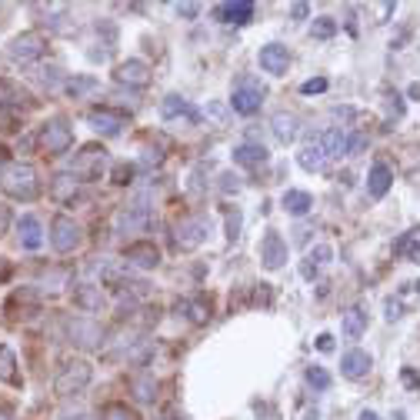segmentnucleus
<instances>
[{
    "label": "nucleus",
    "mask_w": 420,
    "mask_h": 420,
    "mask_svg": "<svg viewBox=\"0 0 420 420\" xmlns=\"http://www.w3.org/2000/svg\"><path fill=\"white\" fill-rule=\"evenodd\" d=\"M367 144H370V137H367V134H354V137L347 140V153H350V157H357V153L364 151Z\"/></svg>",
    "instance_id": "obj_39"
},
{
    "label": "nucleus",
    "mask_w": 420,
    "mask_h": 420,
    "mask_svg": "<svg viewBox=\"0 0 420 420\" xmlns=\"http://www.w3.org/2000/svg\"><path fill=\"white\" fill-rule=\"evenodd\" d=\"M77 191H80V177H74V174H57V177H53L51 193L61 204H74Z\"/></svg>",
    "instance_id": "obj_22"
},
{
    "label": "nucleus",
    "mask_w": 420,
    "mask_h": 420,
    "mask_svg": "<svg viewBox=\"0 0 420 420\" xmlns=\"http://www.w3.org/2000/svg\"><path fill=\"white\" fill-rule=\"evenodd\" d=\"M44 47H47L44 34H37V30H27V34H20V37L11 40V57H13V61H34V57H40V53H44Z\"/></svg>",
    "instance_id": "obj_11"
},
{
    "label": "nucleus",
    "mask_w": 420,
    "mask_h": 420,
    "mask_svg": "<svg viewBox=\"0 0 420 420\" xmlns=\"http://www.w3.org/2000/svg\"><path fill=\"white\" fill-rule=\"evenodd\" d=\"M320 144H324V151H327V157H341V153H347V137H344V130H324L320 134Z\"/></svg>",
    "instance_id": "obj_28"
},
{
    "label": "nucleus",
    "mask_w": 420,
    "mask_h": 420,
    "mask_svg": "<svg viewBox=\"0 0 420 420\" xmlns=\"http://www.w3.org/2000/svg\"><path fill=\"white\" fill-rule=\"evenodd\" d=\"M17 230H20V243H24L27 250H37L40 243H44V234H40V220H37V217H20Z\"/></svg>",
    "instance_id": "obj_25"
},
{
    "label": "nucleus",
    "mask_w": 420,
    "mask_h": 420,
    "mask_svg": "<svg viewBox=\"0 0 420 420\" xmlns=\"http://www.w3.org/2000/svg\"><path fill=\"white\" fill-rule=\"evenodd\" d=\"M207 234H210V220L207 217H187L174 230V247L177 250H193V247H201L207 241Z\"/></svg>",
    "instance_id": "obj_5"
},
{
    "label": "nucleus",
    "mask_w": 420,
    "mask_h": 420,
    "mask_svg": "<svg viewBox=\"0 0 420 420\" xmlns=\"http://www.w3.org/2000/svg\"><path fill=\"white\" fill-rule=\"evenodd\" d=\"M40 144H44L47 153H64L74 144V127L67 124L64 117H57V120H51L47 127L40 130Z\"/></svg>",
    "instance_id": "obj_8"
},
{
    "label": "nucleus",
    "mask_w": 420,
    "mask_h": 420,
    "mask_svg": "<svg viewBox=\"0 0 420 420\" xmlns=\"http://www.w3.org/2000/svg\"><path fill=\"white\" fill-rule=\"evenodd\" d=\"M300 167L304 170H324L327 167V151H324V144H320V134H314V137L307 140V147L300 151Z\"/></svg>",
    "instance_id": "obj_17"
},
{
    "label": "nucleus",
    "mask_w": 420,
    "mask_h": 420,
    "mask_svg": "<svg viewBox=\"0 0 420 420\" xmlns=\"http://www.w3.org/2000/svg\"><path fill=\"white\" fill-rule=\"evenodd\" d=\"M280 204H284V210L293 217H304L310 207H314V197L307 191H287L284 197H280Z\"/></svg>",
    "instance_id": "obj_26"
},
{
    "label": "nucleus",
    "mask_w": 420,
    "mask_h": 420,
    "mask_svg": "<svg viewBox=\"0 0 420 420\" xmlns=\"http://www.w3.org/2000/svg\"><path fill=\"white\" fill-rule=\"evenodd\" d=\"M360 420H381V417H377L374 410H364V414H360Z\"/></svg>",
    "instance_id": "obj_54"
},
{
    "label": "nucleus",
    "mask_w": 420,
    "mask_h": 420,
    "mask_svg": "<svg viewBox=\"0 0 420 420\" xmlns=\"http://www.w3.org/2000/svg\"><path fill=\"white\" fill-rule=\"evenodd\" d=\"M177 314H187L191 324H207L210 320V304L204 297H191V300H180L177 304Z\"/></svg>",
    "instance_id": "obj_24"
},
{
    "label": "nucleus",
    "mask_w": 420,
    "mask_h": 420,
    "mask_svg": "<svg viewBox=\"0 0 420 420\" xmlns=\"http://www.w3.org/2000/svg\"><path fill=\"white\" fill-rule=\"evenodd\" d=\"M217 17H220L224 24H247V20H254V4H250V0L220 4V7H217Z\"/></svg>",
    "instance_id": "obj_19"
},
{
    "label": "nucleus",
    "mask_w": 420,
    "mask_h": 420,
    "mask_svg": "<svg viewBox=\"0 0 420 420\" xmlns=\"http://www.w3.org/2000/svg\"><path fill=\"white\" fill-rule=\"evenodd\" d=\"M400 317V304L397 300H387V320H397Z\"/></svg>",
    "instance_id": "obj_49"
},
{
    "label": "nucleus",
    "mask_w": 420,
    "mask_h": 420,
    "mask_svg": "<svg viewBox=\"0 0 420 420\" xmlns=\"http://www.w3.org/2000/svg\"><path fill=\"white\" fill-rule=\"evenodd\" d=\"M327 90V80L324 77H314V80H307L304 87H300V94H324Z\"/></svg>",
    "instance_id": "obj_40"
},
{
    "label": "nucleus",
    "mask_w": 420,
    "mask_h": 420,
    "mask_svg": "<svg viewBox=\"0 0 420 420\" xmlns=\"http://www.w3.org/2000/svg\"><path fill=\"white\" fill-rule=\"evenodd\" d=\"M90 377H94V367H90L87 360H67L64 370H61L57 381H53V390H57L61 397L80 394V390L90 383Z\"/></svg>",
    "instance_id": "obj_2"
},
{
    "label": "nucleus",
    "mask_w": 420,
    "mask_h": 420,
    "mask_svg": "<svg viewBox=\"0 0 420 420\" xmlns=\"http://www.w3.org/2000/svg\"><path fill=\"white\" fill-rule=\"evenodd\" d=\"M74 304L80 307V310H90V314L103 310V293H101V287H94V284H80V287L74 291Z\"/></svg>",
    "instance_id": "obj_21"
},
{
    "label": "nucleus",
    "mask_w": 420,
    "mask_h": 420,
    "mask_svg": "<svg viewBox=\"0 0 420 420\" xmlns=\"http://www.w3.org/2000/svg\"><path fill=\"white\" fill-rule=\"evenodd\" d=\"M17 354L11 347H0V381L4 383H17Z\"/></svg>",
    "instance_id": "obj_30"
},
{
    "label": "nucleus",
    "mask_w": 420,
    "mask_h": 420,
    "mask_svg": "<svg viewBox=\"0 0 420 420\" xmlns=\"http://www.w3.org/2000/svg\"><path fill=\"white\" fill-rule=\"evenodd\" d=\"M270 127H274V137L280 140V144H291L293 137H297V117L287 114V110H280V114H274V120H270Z\"/></svg>",
    "instance_id": "obj_23"
},
{
    "label": "nucleus",
    "mask_w": 420,
    "mask_h": 420,
    "mask_svg": "<svg viewBox=\"0 0 420 420\" xmlns=\"http://www.w3.org/2000/svg\"><path fill=\"white\" fill-rule=\"evenodd\" d=\"M397 254H407L410 260H414V264H420V243H414V237H400V241H397V247H394Z\"/></svg>",
    "instance_id": "obj_35"
},
{
    "label": "nucleus",
    "mask_w": 420,
    "mask_h": 420,
    "mask_svg": "<svg viewBox=\"0 0 420 420\" xmlns=\"http://www.w3.org/2000/svg\"><path fill=\"white\" fill-rule=\"evenodd\" d=\"M400 381L407 383L410 390H417V387H420V374H417V370H410V367H404V374H400Z\"/></svg>",
    "instance_id": "obj_42"
},
{
    "label": "nucleus",
    "mask_w": 420,
    "mask_h": 420,
    "mask_svg": "<svg viewBox=\"0 0 420 420\" xmlns=\"http://www.w3.org/2000/svg\"><path fill=\"white\" fill-rule=\"evenodd\" d=\"M417 293H420V280H417Z\"/></svg>",
    "instance_id": "obj_56"
},
{
    "label": "nucleus",
    "mask_w": 420,
    "mask_h": 420,
    "mask_svg": "<svg viewBox=\"0 0 420 420\" xmlns=\"http://www.w3.org/2000/svg\"><path fill=\"white\" fill-rule=\"evenodd\" d=\"M90 90H97V80L94 77H74V80H67V94L70 97H84V94H90Z\"/></svg>",
    "instance_id": "obj_32"
},
{
    "label": "nucleus",
    "mask_w": 420,
    "mask_h": 420,
    "mask_svg": "<svg viewBox=\"0 0 420 420\" xmlns=\"http://www.w3.org/2000/svg\"><path fill=\"white\" fill-rule=\"evenodd\" d=\"M160 117L164 120H174V117H191V120H201V114L191 107V101H184L180 94H167L160 101Z\"/></svg>",
    "instance_id": "obj_18"
},
{
    "label": "nucleus",
    "mask_w": 420,
    "mask_h": 420,
    "mask_svg": "<svg viewBox=\"0 0 420 420\" xmlns=\"http://www.w3.org/2000/svg\"><path fill=\"white\" fill-rule=\"evenodd\" d=\"M130 387H134V397H137V400H144V404H151L153 390H157V383H153L151 374H140V377H134V381H130Z\"/></svg>",
    "instance_id": "obj_31"
},
{
    "label": "nucleus",
    "mask_w": 420,
    "mask_h": 420,
    "mask_svg": "<svg viewBox=\"0 0 420 420\" xmlns=\"http://www.w3.org/2000/svg\"><path fill=\"white\" fill-rule=\"evenodd\" d=\"M110 180L120 184V187H127L130 180H134V167H130V164H117L114 170H110Z\"/></svg>",
    "instance_id": "obj_37"
},
{
    "label": "nucleus",
    "mask_w": 420,
    "mask_h": 420,
    "mask_svg": "<svg viewBox=\"0 0 420 420\" xmlns=\"http://www.w3.org/2000/svg\"><path fill=\"white\" fill-rule=\"evenodd\" d=\"M151 220H153V214H151V207H147V193H140L134 204L117 210L114 227H117V234H140L144 227H151Z\"/></svg>",
    "instance_id": "obj_3"
},
{
    "label": "nucleus",
    "mask_w": 420,
    "mask_h": 420,
    "mask_svg": "<svg viewBox=\"0 0 420 420\" xmlns=\"http://www.w3.org/2000/svg\"><path fill=\"white\" fill-rule=\"evenodd\" d=\"M230 103H234L237 114H254V110H260V103H264V84H260L257 77H241L237 87H234Z\"/></svg>",
    "instance_id": "obj_4"
},
{
    "label": "nucleus",
    "mask_w": 420,
    "mask_h": 420,
    "mask_svg": "<svg viewBox=\"0 0 420 420\" xmlns=\"http://www.w3.org/2000/svg\"><path fill=\"white\" fill-rule=\"evenodd\" d=\"M234 160H237V164H247V167H257L267 160V151H264V147H254V144H241V147L234 151Z\"/></svg>",
    "instance_id": "obj_29"
},
{
    "label": "nucleus",
    "mask_w": 420,
    "mask_h": 420,
    "mask_svg": "<svg viewBox=\"0 0 420 420\" xmlns=\"http://www.w3.org/2000/svg\"><path fill=\"white\" fill-rule=\"evenodd\" d=\"M7 274H11V267H7V260H4V257H0V280L7 277Z\"/></svg>",
    "instance_id": "obj_53"
},
{
    "label": "nucleus",
    "mask_w": 420,
    "mask_h": 420,
    "mask_svg": "<svg viewBox=\"0 0 420 420\" xmlns=\"http://www.w3.org/2000/svg\"><path fill=\"white\" fill-rule=\"evenodd\" d=\"M307 383H310L314 390H327V387H331V374L324 367H307Z\"/></svg>",
    "instance_id": "obj_33"
},
{
    "label": "nucleus",
    "mask_w": 420,
    "mask_h": 420,
    "mask_svg": "<svg viewBox=\"0 0 420 420\" xmlns=\"http://www.w3.org/2000/svg\"><path fill=\"white\" fill-rule=\"evenodd\" d=\"M333 34H337V20H333V17H317V20H314V37L327 40V37H333Z\"/></svg>",
    "instance_id": "obj_34"
},
{
    "label": "nucleus",
    "mask_w": 420,
    "mask_h": 420,
    "mask_svg": "<svg viewBox=\"0 0 420 420\" xmlns=\"http://www.w3.org/2000/svg\"><path fill=\"white\" fill-rule=\"evenodd\" d=\"M0 420H11V417H7V414H0Z\"/></svg>",
    "instance_id": "obj_55"
},
{
    "label": "nucleus",
    "mask_w": 420,
    "mask_h": 420,
    "mask_svg": "<svg viewBox=\"0 0 420 420\" xmlns=\"http://www.w3.org/2000/svg\"><path fill=\"white\" fill-rule=\"evenodd\" d=\"M407 94H410V97H414V101H420V84H410V87H407Z\"/></svg>",
    "instance_id": "obj_52"
},
{
    "label": "nucleus",
    "mask_w": 420,
    "mask_h": 420,
    "mask_svg": "<svg viewBox=\"0 0 420 420\" xmlns=\"http://www.w3.org/2000/svg\"><path fill=\"white\" fill-rule=\"evenodd\" d=\"M90 127L97 130V134H103V137H117L120 130H124V120L127 117L120 114V110H110V107H94L87 114Z\"/></svg>",
    "instance_id": "obj_10"
},
{
    "label": "nucleus",
    "mask_w": 420,
    "mask_h": 420,
    "mask_svg": "<svg viewBox=\"0 0 420 420\" xmlns=\"http://www.w3.org/2000/svg\"><path fill=\"white\" fill-rule=\"evenodd\" d=\"M227 237H230V241H237V237H241V214H237V210L227 217Z\"/></svg>",
    "instance_id": "obj_41"
},
{
    "label": "nucleus",
    "mask_w": 420,
    "mask_h": 420,
    "mask_svg": "<svg viewBox=\"0 0 420 420\" xmlns=\"http://www.w3.org/2000/svg\"><path fill=\"white\" fill-rule=\"evenodd\" d=\"M220 180H224V184H220V187H224V191H234V193H237V191H241V177H234V174H224V177H220Z\"/></svg>",
    "instance_id": "obj_44"
},
{
    "label": "nucleus",
    "mask_w": 420,
    "mask_h": 420,
    "mask_svg": "<svg viewBox=\"0 0 420 420\" xmlns=\"http://www.w3.org/2000/svg\"><path fill=\"white\" fill-rule=\"evenodd\" d=\"M117 84H127V87H147L151 84V67L144 61H124V64L114 70Z\"/></svg>",
    "instance_id": "obj_14"
},
{
    "label": "nucleus",
    "mask_w": 420,
    "mask_h": 420,
    "mask_svg": "<svg viewBox=\"0 0 420 420\" xmlns=\"http://www.w3.org/2000/svg\"><path fill=\"white\" fill-rule=\"evenodd\" d=\"M103 420H137V417L124 404H110V407H103Z\"/></svg>",
    "instance_id": "obj_36"
},
{
    "label": "nucleus",
    "mask_w": 420,
    "mask_h": 420,
    "mask_svg": "<svg viewBox=\"0 0 420 420\" xmlns=\"http://www.w3.org/2000/svg\"><path fill=\"white\" fill-rule=\"evenodd\" d=\"M17 117H20V110H17V107H0V130H13Z\"/></svg>",
    "instance_id": "obj_38"
},
{
    "label": "nucleus",
    "mask_w": 420,
    "mask_h": 420,
    "mask_svg": "<svg viewBox=\"0 0 420 420\" xmlns=\"http://www.w3.org/2000/svg\"><path fill=\"white\" fill-rule=\"evenodd\" d=\"M331 247H327V243H320L317 250H314V254H310V260H314V264H327V260H331Z\"/></svg>",
    "instance_id": "obj_43"
},
{
    "label": "nucleus",
    "mask_w": 420,
    "mask_h": 420,
    "mask_svg": "<svg viewBox=\"0 0 420 420\" xmlns=\"http://www.w3.org/2000/svg\"><path fill=\"white\" fill-rule=\"evenodd\" d=\"M260 67H264L267 74H274V77L287 74V67H291V53H287V47H280V44L260 47Z\"/></svg>",
    "instance_id": "obj_15"
},
{
    "label": "nucleus",
    "mask_w": 420,
    "mask_h": 420,
    "mask_svg": "<svg viewBox=\"0 0 420 420\" xmlns=\"http://www.w3.org/2000/svg\"><path fill=\"white\" fill-rule=\"evenodd\" d=\"M307 11H310V7H307V4H293V7H291L293 20H304V17H307Z\"/></svg>",
    "instance_id": "obj_47"
},
{
    "label": "nucleus",
    "mask_w": 420,
    "mask_h": 420,
    "mask_svg": "<svg viewBox=\"0 0 420 420\" xmlns=\"http://www.w3.org/2000/svg\"><path fill=\"white\" fill-rule=\"evenodd\" d=\"M67 333H70V344L84 347V350H94V347L103 344V327L97 320H87V317L67 320Z\"/></svg>",
    "instance_id": "obj_7"
},
{
    "label": "nucleus",
    "mask_w": 420,
    "mask_h": 420,
    "mask_svg": "<svg viewBox=\"0 0 420 420\" xmlns=\"http://www.w3.org/2000/svg\"><path fill=\"white\" fill-rule=\"evenodd\" d=\"M7 224H11V210H7V207L0 204V234L7 230Z\"/></svg>",
    "instance_id": "obj_50"
},
{
    "label": "nucleus",
    "mask_w": 420,
    "mask_h": 420,
    "mask_svg": "<svg viewBox=\"0 0 420 420\" xmlns=\"http://www.w3.org/2000/svg\"><path fill=\"white\" fill-rule=\"evenodd\" d=\"M103 164H107V151L97 147V144H87L84 151L77 153V160H74V177H84V180L101 177Z\"/></svg>",
    "instance_id": "obj_9"
},
{
    "label": "nucleus",
    "mask_w": 420,
    "mask_h": 420,
    "mask_svg": "<svg viewBox=\"0 0 420 420\" xmlns=\"http://www.w3.org/2000/svg\"><path fill=\"white\" fill-rule=\"evenodd\" d=\"M177 13L180 17H197V13H201V4H177Z\"/></svg>",
    "instance_id": "obj_46"
},
{
    "label": "nucleus",
    "mask_w": 420,
    "mask_h": 420,
    "mask_svg": "<svg viewBox=\"0 0 420 420\" xmlns=\"http://www.w3.org/2000/svg\"><path fill=\"white\" fill-rule=\"evenodd\" d=\"M80 241H84V234H80V227H77L70 217H53L51 224V243L61 250V254H74L77 247H80Z\"/></svg>",
    "instance_id": "obj_6"
},
{
    "label": "nucleus",
    "mask_w": 420,
    "mask_h": 420,
    "mask_svg": "<svg viewBox=\"0 0 420 420\" xmlns=\"http://www.w3.org/2000/svg\"><path fill=\"white\" fill-rule=\"evenodd\" d=\"M260 260H264V267L267 270L284 267V260H287V243H284L280 234L267 230V237H264V243H260Z\"/></svg>",
    "instance_id": "obj_13"
},
{
    "label": "nucleus",
    "mask_w": 420,
    "mask_h": 420,
    "mask_svg": "<svg viewBox=\"0 0 420 420\" xmlns=\"http://www.w3.org/2000/svg\"><path fill=\"white\" fill-rule=\"evenodd\" d=\"M390 184H394V174H390V167L377 160V164L370 167V177H367L370 197H383V193L390 191Z\"/></svg>",
    "instance_id": "obj_20"
},
{
    "label": "nucleus",
    "mask_w": 420,
    "mask_h": 420,
    "mask_svg": "<svg viewBox=\"0 0 420 420\" xmlns=\"http://www.w3.org/2000/svg\"><path fill=\"white\" fill-rule=\"evenodd\" d=\"M160 160H164L160 151H144V167H160Z\"/></svg>",
    "instance_id": "obj_45"
},
{
    "label": "nucleus",
    "mask_w": 420,
    "mask_h": 420,
    "mask_svg": "<svg viewBox=\"0 0 420 420\" xmlns=\"http://www.w3.org/2000/svg\"><path fill=\"white\" fill-rule=\"evenodd\" d=\"M124 260L140 270H153L160 264V250H157L151 241H140V243H130L127 250H124Z\"/></svg>",
    "instance_id": "obj_12"
},
{
    "label": "nucleus",
    "mask_w": 420,
    "mask_h": 420,
    "mask_svg": "<svg viewBox=\"0 0 420 420\" xmlns=\"http://www.w3.org/2000/svg\"><path fill=\"white\" fill-rule=\"evenodd\" d=\"M4 191L11 193L13 201H34L40 193V184H37V170L30 164H7L4 167Z\"/></svg>",
    "instance_id": "obj_1"
},
{
    "label": "nucleus",
    "mask_w": 420,
    "mask_h": 420,
    "mask_svg": "<svg viewBox=\"0 0 420 420\" xmlns=\"http://www.w3.org/2000/svg\"><path fill=\"white\" fill-rule=\"evenodd\" d=\"M300 274H304V277L310 280V277H314V274H317V264H314V260H307L304 267H300Z\"/></svg>",
    "instance_id": "obj_51"
},
{
    "label": "nucleus",
    "mask_w": 420,
    "mask_h": 420,
    "mask_svg": "<svg viewBox=\"0 0 420 420\" xmlns=\"http://www.w3.org/2000/svg\"><path fill=\"white\" fill-rule=\"evenodd\" d=\"M364 331H367V314H364L360 307H350V310L344 314V333L350 337V341H357Z\"/></svg>",
    "instance_id": "obj_27"
},
{
    "label": "nucleus",
    "mask_w": 420,
    "mask_h": 420,
    "mask_svg": "<svg viewBox=\"0 0 420 420\" xmlns=\"http://www.w3.org/2000/svg\"><path fill=\"white\" fill-rule=\"evenodd\" d=\"M370 354L367 350H347L344 357H341V374H344L347 381H360V377H367L370 370Z\"/></svg>",
    "instance_id": "obj_16"
},
{
    "label": "nucleus",
    "mask_w": 420,
    "mask_h": 420,
    "mask_svg": "<svg viewBox=\"0 0 420 420\" xmlns=\"http://www.w3.org/2000/svg\"><path fill=\"white\" fill-rule=\"evenodd\" d=\"M317 347H320V350H333V337H331V333H320Z\"/></svg>",
    "instance_id": "obj_48"
}]
</instances>
